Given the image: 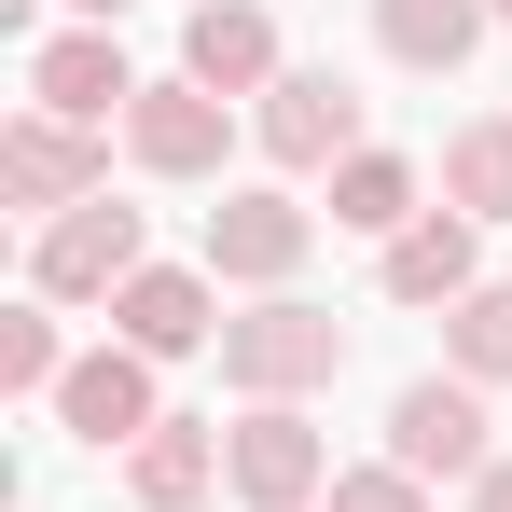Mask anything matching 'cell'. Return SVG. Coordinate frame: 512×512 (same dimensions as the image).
I'll list each match as a JSON object with an SVG mask.
<instances>
[{
  "label": "cell",
  "instance_id": "ba28073f",
  "mask_svg": "<svg viewBox=\"0 0 512 512\" xmlns=\"http://www.w3.org/2000/svg\"><path fill=\"white\" fill-rule=\"evenodd\" d=\"M180 84H208V97H277V28H263L250 0H194V28H180Z\"/></svg>",
  "mask_w": 512,
  "mask_h": 512
},
{
  "label": "cell",
  "instance_id": "5bb4252c",
  "mask_svg": "<svg viewBox=\"0 0 512 512\" xmlns=\"http://www.w3.org/2000/svg\"><path fill=\"white\" fill-rule=\"evenodd\" d=\"M485 28H499L485 0H374V42H388L402 70H457V56H471Z\"/></svg>",
  "mask_w": 512,
  "mask_h": 512
},
{
  "label": "cell",
  "instance_id": "e0dca14e",
  "mask_svg": "<svg viewBox=\"0 0 512 512\" xmlns=\"http://www.w3.org/2000/svg\"><path fill=\"white\" fill-rule=\"evenodd\" d=\"M443 194H457L471 222H512V125H499V111L443 139Z\"/></svg>",
  "mask_w": 512,
  "mask_h": 512
},
{
  "label": "cell",
  "instance_id": "30bf717a",
  "mask_svg": "<svg viewBox=\"0 0 512 512\" xmlns=\"http://www.w3.org/2000/svg\"><path fill=\"white\" fill-rule=\"evenodd\" d=\"M305 236H319V222H305L291 194H222V208H208V277H250V291H277V277L305 263Z\"/></svg>",
  "mask_w": 512,
  "mask_h": 512
},
{
  "label": "cell",
  "instance_id": "6da1fadb",
  "mask_svg": "<svg viewBox=\"0 0 512 512\" xmlns=\"http://www.w3.org/2000/svg\"><path fill=\"white\" fill-rule=\"evenodd\" d=\"M222 374H236L250 402H305V388H333V374H346V319H333V305L263 291L250 319H222Z\"/></svg>",
  "mask_w": 512,
  "mask_h": 512
},
{
  "label": "cell",
  "instance_id": "9a60e30c",
  "mask_svg": "<svg viewBox=\"0 0 512 512\" xmlns=\"http://www.w3.org/2000/svg\"><path fill=\"white\" fill-rule=\"evenodd\" d=\"M125 485H139V499H153V512H194V499H208V485H222V443H208V429H194V416H167V429H153V443H125Z\"/></svg>",
  "mask_w": 512,
  "mask_h": 512
},
{
  "label": "cell",
  "instance_id": "4fadbf2b",
  "mask_svg": "<svg viewBox=\"0 0 512 512\" xmlns=\"http://www.w3.org/2000/svg\"><path fill=\"white\" fill-rule=\"evenodd\" d=\"M111 319L139 360H180V346H208V277H180V263H139L125 291H111Z\"/></svg>",
  "mask_w": 512,
  "mask_h": 512
},
{
  "label": "cell",
  "instance_id": "44dd1931",
  "mask_svg": "<svg viewBox=\"0 0 512 512\" xmlns=\"http://www.w3.org/2000/svg\"><path fill=\"white\" fill-rule=\"evenodd\" d=\"M471 512H512V457H499V471H485V485H471Z\"/></svg>",
  "mask_w": 512,
  "mask_h": 512
},
{
  "label": "cell",
  "instance_id": "d6986e66",
  "mask_svg": "<svg viewBox=\"0 0 512 512\" xmlns=\"http://www.w3.org/2000/svg\"><path fill=\"white\" fill-rule=\"evenodd\" d=\"M0 388H28V402H56V388H70V346H56L42 305H14V319H0Z\"/></svg>",
  "mask_w": 512,
  "mask_h": 512
},
{
  "label": "cell",
  "instance_id": "2e32d148",
  "mask_svg": "<svg viewBox=\"0 0 512 512\" xmlns=\"http://www.w3.org/2000/svg\"><path fill=\"white\" fill-rule=\"evenodd\" d=\"M333 222L388 250L402 222H429V208H416V167H402V153H346V167H333Z\"/></svg>",
  "mask_w": 512,
  "mask_h": 512
},
{
  "label": "cell",
  "instance_id": "8992f818",
  "mask_svg": "<svg viewBox=\"0 0 512 512\" xmlns=\"http://www.w3.org/2000/svg\"><path fill=\"white\" fill-rule=\"evenodd\" d=\"M56 416H70V443H97V457H111V443H153V360H139V346H84V360H70V388H56Z\"/></svg>",
  "mask_w": 512,
  "mask_h": 512
},
{
  "label": "cell",
  "instance_id": "8fae6325",
  "mask_svg": "<svg viewBox=\"0 0 512 512\" xmlns=\"http://www.w3.org/2000/svg\"><path fill=\"white\" fill-rule=\"evenodd\" d=\"M374 277H388V305H471V291H485V263H471V208H429V222H402Z\"/></svg>",
  "mask_w": 512,
  "mask_h": 512
},
{
  "label": "cell",
  "instance_id": "7a4b0ae2",
  "mask_svg": "<svg viewBox=\"0 0 512 512\" xmlns=\"http://www.w3.org/2000/svg\"><path fill=\"white\" fill-rule=\"evenodd\" d=\"M388 471H416V485H485L499 471V443H485V388L471 374H416L402 402H388Z\"/></svg>",
  "mask_w": 512,
  "mask_h": 512
},
{
  "label": "cell",
  "instance_id": "ffe728a7",
  "mask_svg": "<svg viewBox=\"0 0 512 512\" xmlns=\"http://www.w3.org/2000/svg\"><path fill=\"white\" fill-rule=\"evenodd\" d=\"M319 512H429V485H416V471H333Z\"/></svg>",
  "mask_w": 512,
  "mask_h": 512
},
{
  "label": "cell",
  "instance_id": "9c48e42d",
  "mask_svg": "<svg viewBox=\"0 0 512 512\" xmlns=\"http://www.w3.org/2000/svg\"><path fill=\"white\" fill-rule=\"evenodd\" d=\"M263 153H277V167H346V153H360V97H346L333 70H277V97H263Z\"/></svg>",
  "mask_w": 512,
  "mask_h": 512
},
{
  "label": "cell",
  "instance_id": "603a6c76",
  "mask_svg": "<svg viewBox=\"0 0 512 512\" xmlns=\"http://www.w3.org/2000/svg\"><path fill=\"white\" fill-rule=\"evenodd\" d=\"M485 14H499V28H512V0H485Z\"/></svg>",
  "mask_w": 512,
  "mask_h": 512
},
{
  "label": "cell",
  "instance_id": "5b68a950",
  "mask_svg": "<svg viewBox=\"0 0 512 512\" xmlns=\"http://www.w3.org/2000/svg\"><path fill=\"white\" fill-rule=\"evenodd\" d=\"M0 194L42 208V222H70L84 194H111V139H97V125H56V111H28V125H0Z\"/></svg>",
  "mask_w": 512,
  "mask_h": 512
},
{
  "label": "cell",
  "instance_id": "52a82bcc",
  "mask_svg": "<svg viewBox=\"0 0 512 512\" xmlns=\"http://www.w3.org/2000/svg\"><path fill=\"white\" fill-rule=\"evenodd\" d=\"M222 139H236V111H222L208 84H139V111H125V153H139L153 180H208Z\"/></svg>",
  "mask_w": 512,
  "mask_h": 512
},
{
  "label": "cell",
  "instance_id": "277c9868",
  "mask_svg": "<svg viewBox=\"0 0 512 512\" xmlns=\"http://www.w3.org/2000/svg\"><path fill=\"white\" fill-rule=\"evenodd\" d=\"M222 471H236V499H250V512H305V499H333V457H319L305 402H250V416L222 429Z\"/></svg>",
  "mask_w": 512,
  "mask_h": 512
},
{
  "label": "cell",
  "instance_id": "7c38bea8",
  "mask_svg": "<svg viewBox=\"0 0 512 512\" xmlns=\"http://www.w3.org/2000/svg\"><path fill=\"white\" fill-rule=\"evenodd\" d=\"M28 97H42L56 125H97V111H139V70L111 56V28H70V42L28 56Z\"/></svg>",
  "mask_w": 512,
  "mask_h": 512
},
{
  "label": "cell",
  "instance_id": "3957f363",
  "mask_svg": "<svg viewBox=\"0 0 512 512\" xmlns=\"http://www.w3.org/2000/svg\"><path fill=\"white\" fill-rule=\"evenodd\" d=\"M139 263H153V250H139V208H125V194H84L70 222H42V250H28V291H42V305H111Z\"/></svg>",
  "mask_w": 512,
  "mask_h": 512
},
{
  "label": "cell",
  "instance_id": "7402d4cb",
  "mask_svg": "<svg viewBox=\"0 0 512 512\" xmlns=\"http://www.w3.org/2000/svg\"><path fill=\"white\" fill-rule=\"evenodd\" d=\"M70 14H97V28H111V14H125V0H70Z\"/></svg>",
  "mask_w": 512,
  "mask_h": 512
},
{
  "label": "cell",
  "instance_id": "ac0fdd59",
  "mask_svg": "<svg viewBox=\"0 0 512 512\" xmlns=\"http://www.w3.org/2000/svg\"><path fill=\"white\" fill-rule=\"evenodd\" d=\"M443 346H457L471 388H499V374H512V291H499V277H485L471 305H443Z\"/></svg>",
  "mask_w": 512,
  "mask_h": 512
}]
</instances>
